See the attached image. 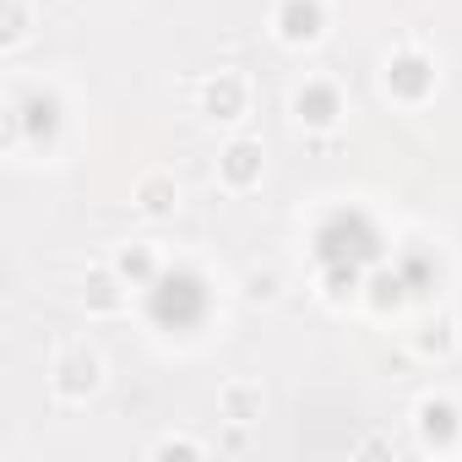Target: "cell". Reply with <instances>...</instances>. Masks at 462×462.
<instances>
[{
    "label": "cell",
    "instance_id": "1",
    "mask_svg": "<svg viewBox=\"0 0 462 462\" xmlns=\"http://www.w3.org/2000/svg\"><path fill=\"white\" fill-rule=\"evenodd\" d=\"M98 381H104V359H98L93 348L77 343V348H66V354L55 359V392H60V397H71V402H77V397H93Z\"/></svg>",
    "mask_w": 462,
    "mask_h": 462
},
{
    "label": "cell",
    "instance_id": "2",
    "mask_svg": "<svg viewBox=\"0 0 462 462\" xmlns=\"http://www.w3.org/2000/svg\"><path fill=\"white\" fill-rule=\"evenodd\" d=\"M262 142L256 136H235L223 152H217V180L228 185V190H251L256 180H262Z\"/></svg>",
    "mask_w": 462,
    "mask_h": 462
},
{
    "label": "cell",
    "instance_id": "3",
    "mask_svg": "<svg viewBox=\"0 0 462 462\" xmlns=\"http://www.w3.org/2000/svg\"><path fill=\"white\" fill-rule=\"evenodd\" d=\"M273 28L283 44H316L327 28V12H321V0H278Z\"/></svg>",
    "mask_w": 462,
    "mask_h": 462
},
{
    "label": "cell",
    "instance_id": "4",
    "mask_svg": "<svg viewBox=\"0 0 462 462\" xmlns=\"http://www.w3.org/2000/svg\"><path fill=\"white\" fill-rule=\"evenodd\" d=\"M386 88H392V98L419 104V98H430V88H435V66H430L419 50H402V55H392V66H386Z\"/></svg>",
    "mask_w": 462,
    "mask_h": 462
},
{
    "label": "cell",
    "instance_id": "5",
    "mask_svg": "<svg viewBox=\"0 0 462 462\" xmlns=\"http://www.w3.org/2000/svg\"><path fill=\"white\" fill-rule=\"evenodd\" d=\"M294 115H300L310 131H327V125H337V115H343V93H337L332 82H305V88L294 93Z\"/></svg>",
    "mask_w": 462,
    "mask_h": 462
},
{
    "label": "cell",
    "instance_id": "6",
    "mask_svg": "<svg viewBox=\"0 0 462 462\" xmlns=\"http://www.w3.org/2000/svg\"><path fill=\"white\" fill-rule=\"evenodd\" d=\"M245 98H251V93H245V82H240L235 71H217V77L201 88V115H207V120H240V115H245Z\"/></svg>",
    "mask_w": 462,
    "mask_h": 462
},
{
    "label": "cell",
    "instance_id": "7",
    "mask_svg": "<svg viewBox=\"0 0 462 462\" xmlns=\"http://www.w3.org/2000/svg\"><path fill=\"white\" fill-rule=\"evenodd\" d=\"M413 419H419L424 446H451V440L462 435V413H457V402H446V397H424V402L413 408Z\"/></svg>",
    "mask_w": 462,
    "mask_h": 462
},
{
    "label": "cell",
    "instance_id": "8",
    "mask_svg": "<svg viewBox=\"0 0 462 462\" xmlns=\"http://www.w3.org/2000/svg\"><path fill=\"white\" fill-rule=\"evenodd\" d=\"M82 305H88L93 316H120V310H125V278H120L115 267H93V273L82 278Z\"/></svg>",
    "mask_w": 462,
    "mask_h": 462
},
{
    "label": "cell",
    "instance_id": "9",
    "mask_svg": "<svg viewBox=\"0 0 462 462\" xmlns=\"http://www.w3.org/2000/svg\"><path fill=\"white\" fill-rule=\"evenodd\" d=\"M217 408H223L228 424H251V419H262V386L256 381H228L217 392Z\"/></svg>",
    "mask_w": 462,
    "mask_h": 462
},
{
    "label": "cell",
    "instance_id": "10",
    "mask_svg": "<svg viewBox=\"0 0 462 462\" xmlns=\"http://www.w3.org/2000/svg\"><path fill=\"white\" fill-rule=\"evenodd\" d=\"M174 201H180V185H174L169 174H142V180H136V207H142L147 217H169Z\"/></svg>",
    "mask_w": 462,
    "mask_h": 462
},
{
    "label": "cell",
    "instance_id": "11",
    "mask_svg": "<svg viewBox=\"0 0 462 462\" xmlns=\"http://www.w3.org/2000/svg\"><path fill=\"white\" fill-rule=\"evenodd\" d=\"M413 348H419V354H430V359H446V354L457 348V316H430V321L419 327Z\"/></svg>",
    "mask_w": 462,
    "mask_h": 462
},
{
    "label": "cell",
    "instance_id": "12",
    "mask_svg": "<svg viewBox=\"0 0 462 462\" xmlns=\"http://www.w3.org/2000/svg\"><path fill=\"white\" fill-rule=\"evenodd\" d=\"M115 273H120L125 283H152V278H158V256H152L147 245H125V251L115 256Z\"/></svg>",
    "mask_w": 462,
    "mask_h": 462
},
{
    "label": "cell",
    "instance_id": "13",
    "mask_svg": "<svg viewBox=\"0 0 462 462\" xmlns=\"http://www.w3.org/2000/svg\"><path fill=\"white\" fill-rule=\"evenodd\" d=\"M23 120H28L33 136H50V131L60 125V98H55V93H33V98L23 104Z\"/></svg>",
    "mask_w": 462,
    "mask_h": 462
},
{
    "label": "cell",
    "instance_id": "14",
    "mask_svg": "<svg viewBox=\"0 0 462 462\" xmlns=\"http://www.w3.org/2000/svg\"><path fill=\"white\" fill-rule=\"evenodd\" d=\"M370 305L375 310H397L402 305V278L397 273H375L370 278Z\"/></svg>",
    "mask_w": 462,
    "mask_h": 462
},
{
    "label": "cell",
    "instance_id": "15",
    "mask_svg": "<svg viewBox=\"0 0 462 462\" xmlns=\"http://www.w3.org/2000/svg\"><path fill=\"white\" fill-rule=\"evenodd\" d=\"M28 39V0H6V28H0V44H23Z\"/></svg>",
    "mask_w": 462,
    "mask_h": 462
},
{
    "label": "cell",
    "instance_id": "16",
    "mask_svg": "<svg viewBox=\"0 0 462 462\" xmlns=\"http://www.w3.org/2000/svg\"><path fill=\"white\" fill-rule=\"evenodd\" d=\"M207 446L201 440H190V435H169V440H158L152 446V457H201Z\"/></svg>",
    "mask_w": 462,
    "mask_h": 462
},
{
    "label": "cell",
    "instance_id": "17",
    "mask_svg": "<svg viewBox=\"0 0 462 462\" xmlns=\"http://www.w3.org/2000/svg\"><path fill=\"white\" fill-rule=\"evenodd\" d=\"M327 283H332V289H327V300H348V294L359 289V273H354V267H332V273H327Z\"/></svg>",
    "mask_w": 462,
    "mask_h": 462
},
{
    "label": "cell",
    "instance_id": "18",
    "mask_svg": "<svg viewBox=\"0 0 462 462\" xmlns=\"http://www.w3.org/2000/svg\"><path fill=\"white\" fill-rule=\"evenodd\" d=\"M245 294L251 300H278V273H251L245 278Z\"/></svg>",
    "mask_w": 462,
    "mask_h": 462
},
{
    "label": "cell",
    "instance_id": "19",
    "mask_svg": "<svg viewBox=\"0 0 462 462\" xmlns=\"http://www.w3.org/2000/svg\"><path fill=\"white\" fill-rule=\"evenodd\" d=\"M223 451H245V424H235V430L223 435Z\"/></svg>",
    "mask_w": 462,
    "mask_h": 462
}]
</instances>
